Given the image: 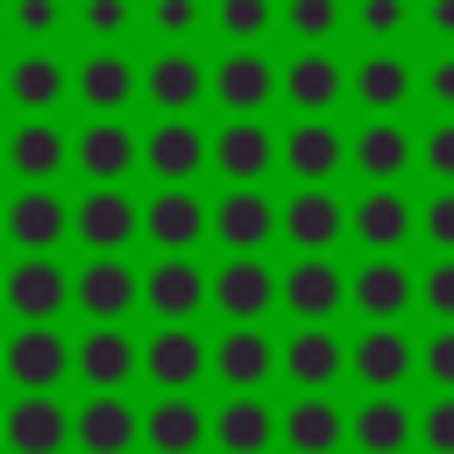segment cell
Wrapping results in <instances>:
<instances>
[{"instance_id": "33", "label": "cell", "mask_w": 454, "mask_h": 454, "mask_svg": "<svg viewBox=\"0 0 454 454\" xmlns=\"http://www.w3.org/2000/svg\"><path fill=\"white\" fill-rule=\"evenodd\" d=\"M348 440H355L362 454H404V447H411V411H404V397L376 390V397L348 419Z\"/></svg>"}, {"instance_id": "36", "label": "cell", "mask_w": 454, "mask_h": 454, "mask_svg": "<svg viewBox=\"0 0 454 454\" xmlns=\"http://www.w3.org/2000/svg\"><path fill=\"white\" fill-rule=\"evenodd\" d=\"M7 99H14L21 114H50V106L64 99V64H57L50 50L14 57V71H7Z\"/></svg>"}, {"instance_id": "9", "label": "cell", "mask_w": 454, "mask_h": 454, "mask_svg": "<svg viewBox=\"0 0 454 454\" xmlns=\"http://www.w3.org/2000/svg\"><path fill=\"white\" fill-rule=\"evenodd\" d=\"M142 213V234L163 248V255H192L199 241H206V199L192 192V184H163L149 206H135Z\"/></svg>"}, {"instance_id": "10", "label": "cell", "mask_w": 454, "mask_h": 454, "mask_svg": "<svg viewBox=\"0 0 454 454\" xmlns=\"http://www.w3.org/2000/svg\"><path fill=\"white\" fill-rule=\"evenodd\" d=\"M206 234H220L227 248H262L277 234V199L262 184H227L213 206H206Z\"/></svg>"}, {"instance_id": "25", "label": "cell", "mask_w": 454, "mask_h": 454, "mask_svg": "<svg viewBox=\"0 0 454 454\" xmlns=\"http://www.w3.org/2000/svg\"><path fill=\"white\" fill-rule=\"evenodd\" d=\"M206 440H220V454H270V440H277V411H270L255 390H234V397L206 419Z\"/></svg>"}, {"instance_id": "27", "label": "cell", "mask_w": 454, "mask_h": 454, "mask_svg": "<svg viewBox=\"0 0 454 454\" xmlns=\"http://www.w3.org/2000/svg\"><path fill=\"white\" fill-rule=\"evenodd\" d=\"M348 234L362 241V248H404V234H411V206H404V192L397 184H369L355 206H348Z\"/></svg>"}, {"instance_id": "3", "label": "cell", "mask_w": 454, "mask_h": 454, "mask_svg": "<svg viewBox=\"0 0 454 454\" xmlns=\"http://www.w3.org/2000/svg\"><path fill=\"white\" fill-rule=\"evenodd\" d=\"M0 369L21 390H57L71 376V340L50 319H21V333H7V348H0Z\"/></svg>"}, {"instance_id": "41", "label": "cell", "mask_w": 454, "mask_h": 454, "mask_svg": "<svg viewBox=\"0 0 454 454\" xmlns=\"http://www.w3.org/2000/svg\"><path fill=\"white\" fill-rule=\"evenodd\" d=\"M411 369H426V383L454 390V319H440L426 333V348H411Z\"/></svg>"}, {"instance_id": "29", "label": "cell", "mask_w": 454, "mask_h": 454, "mask_svg": "<svg viewBox=\"0 0 454 454\" xmlns=\"http://www.w3.org/2000/svg\"><path fill=\"white\" fill-rule=\"evenodd\" d=\"M348 369H355L369 390H404V376H411V340H404L390 319H376V326L348 348Z\"/></svg>"}, {"instance_id": "15", "label": "cell", "mask_w": 454, "mask_h": 454, "mask_svg": "<svg viewBox=\"0 0 454 454\" xmlns=\"http://www.w3.org/2000/svg\"><path fill=\"white\" fill-rule=\"evenodd\" d=\"M71 440H78L85 454H135L142 411H135L121 390H92V397L78 404V419H71Z\"/></svg>"}, {"instance_id": "11", "label": "cell", "mask_w": 454, "mask_h": 454, "mask_svg": "<svg viewBox=\"0 0 454 454\" xmlns=\"http://www.w3.org/2000/svg\"><path fill=\"white\" fill-rule=\"evenodd\" d=\"M277 298H284L298 319H333L340 298H348V277H340V262H333L326 248H305V255L277 277Z\"/></svg>"}, {"instance_id": "46", "label": "cell", "mask_w": 454, "mask_h": 454, "mask_svg": "<svg viewBox=\"0 0 454 454\" xmlns=\"http://www.w3.org/2000/svg\"><path fill=\"white\" fill-rule=\"evenodd\" d=\"M7 21L28 35V43H43V35H57V21H64V7L57 0H14L7 7Z\"/></svg>"}, {"instance_id": "49", "label": "cell", "mask_w": 454, "mask_h": 454, "mask_svg": "<svg viewBox=\"0 0 454 454\" xmlns=\"http://www.w3.org/2000/svg\"><path fill=\"white\" fill-rule=\"evenodd\" d=\"M426 28L433 35H454V0H426Z\"/></svg>"}, {"instance_id": "23", "label": "cell", "mask_w": 454, "mask_h": 454, "mask_svg": "<svg viewBox=\"0 0 454 454\" xmlns=\"http://www.w3.org/2000/svg\"><path fill=\"white\" fill-rule=\"evenodd\" d=\"M277 156H284V170L291 177H305V184H326L333 170H340V156H348V142H340V128L326 121V114H305L284 142H277Z\"/></svg>"}, {"instance_id": "28", "label": "cell", "mask_w": 454, "mask_h": 454, "mask_svg": "<svg viewBox=\"0 0 454 454\" xmlns=\"http://www.w3.org/2000/svg\"><path fill=\"white\" fill-rule=\"evenodd\" d=\"M348 298H355L369 319H404V305H411V270H404L390 248H369V262L348 277Z\"/></svg>"}, {"instance_id": "18", "label": "cell", "mask_w": 454, "mask_h": 454, "mask_svg": "<svg viewBox=\"0 0 454 454\" xmlns=\"http://www.w3.org/2000/svg\"><path fill=\"white\" fill-rule=\"evenodd\" d=\"M206 92L227 106V114H262L277 99V64L255 57V43H241L234 57H220V71L206 78Z\"/></svg>"}, {"instance_id": "31", "label": "cell", "mask_w": 454, "mask_h": 454, "mask_svg": "<svg viewBox=\"0 0 454 454\" xmlns=\"http://www.w3.org/2000/svg\"><path fill=\"white\" fill-rule=\"evenodd\" d=\"M277 433H284V447H291V454H333V447H340V433H348V419H340V404H333V397L305 390V397H291V411L277 419Z\"/></svg>"}, {"instance_id": "6", "label": "cell", "mask_w": 454, "mask_h": 454, "mask_svg": "<svg viewBox=\"0 0 454 454\" xmlns=\"http://www.w3.org/2000/svg\"><path fill=\"white\" fill-rule=\"evenodd\" d=\"M206 163H220L227 184H262L277 170V135L255 114H234L220 135H206Z\"/></svg>"}, {"instance_id": "12", "label": "cell", "mask_w": 454, "mask_h": 454, "mask_svg": "<svg viewBox=\"0 0 454 454\" xmlns=\"http://www.w3.org/2000/svg\"><path fill=\"white\" fill-rule=\"evenodd\" d=\"M71 305L85 319H128L142 305V277L121 262V255H92L78 277H71Z\"/></svg>"}, {"instance_id": "44", "label": "cell", "mask_w": 454, "mask_h": 454, "mask_svg": "<svg viewBox=\"0 0 454 454\" xmlns=\"http://www.w3.org/2000/svg\"><path fill=\"white\" fill-rule=\"evenodd\" d=\"M411 298H419L433 319H454V255H440L426 277H411Z\"/></svg>"}, {"instance_id": "24", "label": "cell", "mask_w": 454, "mask_h": 454, "mask_svg": "<svg viewBox=\"0 0 454 454\" xmlns=\"http://www.w3.org/2000/svg\"><path fill=\"white\" fill-rule=\"evenodd\" d=\"M284 376L298 383V390H326L340 369H348V348H340V333H326V319H305L291 340H284Z\"/></svg>"}, {"instance_id": "39", "label": "cell", "mask_w": 454, "mask_h": 454, "mask_svg": "<svg viewBox=\"0 0 454 454\" xmlns=\"http://www.w3.org/2000/svg\"><path fill=\"white\" fill-rule=\"evenodd\" d=\"M149 28L163 43H184V35L206 28V0H149Z\"/></svg>"}, {"instance_id": "4", "label": "cell", "mask_w": 454, "mask_h": 454, "mask_svg": "<svg viewBox=\"0 0 454 454\" xmlns=\"http://www.w3.org/2000/svg\"><path fill=\"white\" fill-rule=\"evenodd\" d=\"M206 305H220L227 319H262L277 305V270L255 248H234L213 277H206Z\"/></svg>"}, {"instance_id": "22", "label": "cell", "mask_w": 454, "mask_h": 454, "mask_svg": "<svg viewBox=\"0 0 454 454\" xmlns=\"http://www.w3.org/2000/svg\"><path fill=\"white\" fill-rule=\"evenodd\" d=\"M142 447L149 454H199L206 447V411L192 390H163L149 411H142Z\"/></svg>"}, {"instance_id": "40", "label": "cell", "mask_w": 454, "mask_h": 454, "mask_svg": "<svg viewBox=\"0 0 454 454\" xmlns=\"http://www.w3.org/2000/svg\"><path fill=\"white\" fill-rule=\"evenodd\" d=\"M411 234H426L440 255H454V184H440V192L411 213Z\"/></svg>"}, {"instance_id": "8", "label": "cell", "mask_w": 454, "mask_h": 454, "mask_svg": "<svg viewBox=\"0 0 454 454\" xmlns=\"http://www.w3.org/2000/svg\"><path fill=\"white\" fill-rule=\"evenodd\" d=\"M206 369H213L227 390H262L270 369H277V340H270L255 319H234L220 340H206Z\"/></svg>"}, {"instance_id": "21", "label": "cell", "mask_w": 454, "mask_h": 454, "mask_svg": "<svg viewBox=\"0 0 454 454\" xmlns=\"http://www.w3.org/2000/svg\"><path fill=\"white\" fill-rule=\"evenodd\" d=\"M142 305L156 319H199L206 312V270L192 255H156V270L142 277Z\"/></svg>"}, {"instance_id": "16", "label": "cell", "mask_w": 454, "mask_h": 454, "mask_svg": "<svg viewBox=\"0 0 454 454\" xmlns=\"http://www.w3.org/2000/svg\"><path fill=\"white\" fill-rule=\"evenodd\" d=\"M0 234H7L14 248H57V241L71 234V206H64L50 184H21V192L7 199V213H0Z\"/></svg>"}, {"instance_id": "32", "label": "cell", "mask_w": 454, "mask_h": 454, "mask_svg": "<svg viewBox=\"0 0 454 454\" xmlns=\"http://www.w3.org/2000/svg\"><path fill=\"white\" fill-rule=\"evenodd\" d=\"M348 156H355V170H362L369 184H397V177L411 170V135H404L397 121H383V114H376V121L348 142Z\"/></svg>"}, {"instance_id": "19", "label": "cell", "mask_w": 454, "mask_h": 454, "mask_svg": "<svg viewBox=\"0 0 454 454\" xmlns=\"http://www.w3.org/2000/svg\"><path fill=\"white\" fill-rule=\"evenodd\" d=\"M277 234H284L291 248H333V241L348 234V206H340L326 184H305L298 199L277 206Z\"/></svg>"}, {"instance_id": "43", "label": "cell", "mask_w": 454, "mask_h": 454, "mask_svg": "<svg viewBox=\"0 0 454 454\" xmlns=\"http://www.w3.org/2000/svg\"><path fill=\"white\" fill-rule=\"evenodd\" d=\"M411 440H419L426 454H454V390H440V397L426 404V419H411Z\"/></svg>"}, {"instance_id": "45", "label": "cell", "mask_w": 454, "mask_h": 454, "mask_svg": "<svg viewBox=\"0 0 454 454\" xmlns=\"http://www.w3.org/2000/svg\"><path fill=\"white\" fill-rule=\"evenodd\" d=\"M85 35H128L135 28V0H78Z\"/></svg>"}, {"instance_id": "35", "label": "cell", "mask_w": 454, "mask_h": 454, "mask_svg": "<svg viewBox=\"0 0 454 454\" xmlns=\"http://www.w3.org/2000/svg\"><path fill=\"white\" fill-rule=\"evenodd\" d=\"M348 85H355V99H362L369 114H397V106L411 99V64H404L397 50H369Z\"/></svg>"}, {"instance_id": "37", "label": "cell", "mask_w": 454, "mask_h": 454, "mask_svg": "<svg viewBox=\"0 0 454 454\" xmlns=\"http://www.w3.org/2000/svg\"><path fill=\"white\" fill-rule=\"evenodd\" d=\"M270 21H277V0H220V7H213V28H220L227 43H255Z\"/></svg>"}, {"instance_id": "17", "label": "cell", "mask_w": 454, "mask_h": 454, "mask_svg": "<svg viewBox=\"0 0 454 454\" xmlns=\"http://www.w3.org/2000/svg\"><path fill=\"white\" fill-rule=\"evenodd\" d=\"M135 92H149L156 114H192V106L206 99V64H199L184 43H170L163 57H149V71L135 78Z\"/></svg>"}, {"instance_id": "7", "label": "cell", "mask_w": 454, "mask_h": 454, "mask_svg": "<svg viewBox=\"0 0 454 454\" xmlns=\"http://www.w3.org/2000/svg\"><path fill=\"white\" fill-rule=\"evenodd\" d=\"M71 234H78L92 255H121V248L142 234V213H135V199H128L121 184H92V192L71 206Z\"/></svg>"}, {"instance_id": "38", "label": "cell", "mask_w": 454, "mask_h": 454, "mask_svg": "<svg viewBox=\"0 0 454 454\" xmlns=\"http://www.w3.org/2000/svg\"><path fill=\"white\" fill-rule=\"evenodd\" d=\"M284 28L298 43H326L340 28V0H284Z\"/></svg>"}, {"instance_id": "48", "label": "cell", "mask_w": 454, "mask_h": 454, "mask_svg": "<svg viewBox=\"0 0 454 454\" xmlns=\"http://www.w3.org/2000/svg\"><path fill=\"white\" fill-rule=\"evenodd\" d=\"M426 99H433V106H440V114H454V50H447V57H433V64H426Z\"/></svg>"}, {"instance_id": "5", "label": "cell", "mask_w": 454, "mask_h": 454, "mask_svg": "<svg viewBox=\"0 0 454 454\" xmlns=\"http://www.w3.org/2000/svg\"><path fill=\"white\" fill-rule=\"evenodd\" d=\"M135 362H142V376H149L156 390H192V383L206 376V333H192V319H163V326L135 348Z\"/></svg>"}, {"instance_id": "26", "label": "cell", "mask_w": 454, "mask_h": 454, "mask_svg": "<svg viewBox=\"0 0 454 454\" xmlns=\"http://www.w3.org/2000/svg\"><path fill=\"white\" fill-rule=\"evenodd\" d=\"M64 163H71V142H64V128H57V121L28 114V121L7 135V170H14L21 184H50Z\"/></svg>"}, {"instance_id": "13", "label": "cell", "mask_w": 454, "mask_h": 454, "mask_svg": "<svg viewBox=\"0 0 454 454\" xmlns=\"http://www.w3.org/2000/svg\"><path fill=\"white\" fill-rule=\"evenodd\" d=\"M71 369H78L92 390H128V383L142 376L135 340L121 333V319H92V333H85V340H71Z\"/></svg>"}, {"instance_id": "20", "label": "cell", "mask_w": 454, "mask_h": 454, "mask_svg": "<svg viewBox=\"0 0 454 454\" xmlns=\"http://www.w3.org/2000/svg\"><path fill=\"white\" fill-rule=\"evenodd\" d=\"M71 163H78L92 184H121V177L135 170V135L121 128V114H92V121L78 128V142H71Z\"/></svg>"}, {"instance_id": "1", "label": "cell", "mask_w": 454, "mask_h": 454, "mask_svg": "<svg viewBox=\"0 0 454 454\" xmlns=\"http://www.w3.org/2000/svg\"><path fill=\"white\" fill-rule=\"evenodd\" d=\"M135 170H149L156 184H192V177L206 170V135H199V121L163 114L149 135H135Z\"/></svg>"}, {"instance_id": "14", "label": "cell", "mask_w": 454, "mask_h": 454, "mask_svg": "<svg viewBox=\"0 0 454 454\" xmlns=\"http://www.w3.org/2000/svg\"><path fill=\"white\" fill-rule=\"evenodd\" d=\"M0 440L14 454H57L71 440V411L50 397V390H21L7 411H0Z\"/></svg>"}, {"instance_id": "2", "label": "cell", "mask_w": 454, "mask_h": 454, "mask_svg": "<svg viewBox=\"0 0 454 454\" xmlns=\"http://www.w3.org/2000/svg\"><path fill=\"white\" fill-rule=\"evenodd\" d=\"M0 305H14L21 319H57L71 305V270L57 262V248H21V262L0 277Z\"/></svg>"}, {"instance_id": "47", "label": "cell", "mask_w": 454, "mask_h": 454, "mask_svg": "<svg viewBox=\"0 0 454 454\" xmlns=\"http://www.w3.org/2000/svg\"><path fill=\"white\" fill-rule=\"evenodd\" d=\"M355 21H362V35H397L404 28V0H355Z\"/></svg>"}, {"instance_id": "42", "label": "cell", "mask_w": 454, "mask_h": 454, "mask_svg": "<svg viewBox=\"0 0 454 454\" xmlns=\"http://www.w3.org/2000/svg\"><path fill=\"white\" fill-rule=\"evenodd\" d=\"M411 156H419V170L433 184H454V121H433L426 142H411Z\"/></svg>"}, {"instance_id": "30", "label": "cell", "mask_w": 454, "mask_h": 454, "mask_svg": "<svg viewBox=\"0 0 454 454\" xmlns=\"http://www.w3.org/2000/svg\"><path fill=\"white\" fill-rule=\"evenodd\" d=\"M340 57H326V50H305V57H291L284 64V78H277V92L298 106V114H333L340 106Z\"/></svg>"}, {"instance_id": "34", "label": "cell", "mask_w": 454, "mask_h": 454, "mask_svg": "<svg viewBox=\"0 0 454 454\" xmlns=\"http://www.w3.org/2000/svg\"><path fill=\"white\" fill-rule=\"evenodd\" d=\"M71 85H78V99H85L92 114H121V106L135 99V64H128L121 50H92Z\"/></svg>"}]
</instances>
